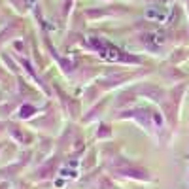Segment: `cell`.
Returning a JSON list of instances; mask_svg holds the SVG:
<instances>
[{
	"label": "cell",
	"instance_id": "cell-2",
	"mask_svg": "<svg viewBox=\"0 0 189 189\" xmlns=\"http://www.w3.org/2000/svg\"><path fill=\"white\" fill-rule=\"evenodd\" d=\"M170 15L172 13H170L168 8H157V6L148 8V12H146V17L151 19V21H157V23H167L170 19Z\"/></svg>",
	"mask_w": 189,
	"mask_h": 189
},
{
	"label": "cell",
	"instance_id": "cell-4",
	"mask_svg": "<svg viewBox=\"0 0 189 189\" xmlns=\"http://www.w3.org/2000/svg\"><path fill=\"white\" fill-rule=\"evenodd\" d=\"M29 4H30V6H34V0H29Z\"/></svg>",
	"mask_w": 189,
	"mask_h": 189
},
{
	"label": "cell",
	"instance_id": "cell-3",
	"mask_svg": "<svg viewBox=\"0 0 189 189\" xmlns=\"http://www.w3.org/2000/svg\"><path fill=\"white\" fill-rule=\"evenodd\" d=\"M144 42H146V45L148 47H151V49H155V47H159V45H163L164 42V34L163 32H148V34H144Z\"/></svg>",
	"mask_w": 189,
	"mask_h": 189
},
{
	"label": "cell",
	"instance_id": "cell-1",
	"mask_svg": "<svg viewBox=\"0 0 189 189\" xmlns=\"http://www.w3.org/2000/svg\"><path fill=\"white\" fill-rule=\"evenodd\" d=\"M91 44L99 49V53H102L104 59H110V61H125V57L121 55V51L117 47L110 45L108 42L104 40H97V38H91Z\"/></svg>",
	"mask_w": 189,
	"mask_h": 189
}]
</instances>
